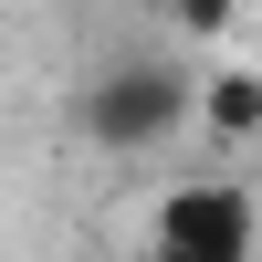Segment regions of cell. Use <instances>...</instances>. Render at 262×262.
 Segmentation results:
<instances>
[{"instance_id":"cell-3","label":"cell","mask_w":262,"mask_h":262,"mask_svg":"<svg viewBox=\"0 0 262 262\" xmlns=\"http://www.w3.org/2000/svg\"><path fill=\"white\" fill-rule=\"evenodd\" d=\"M168 11H179V32H200V42H221V32H231V11H242V0H168Z\"/></svg>"},{"instance_id":"cell-1","label":"cell","mask_w":262,"mask_h":262,"mask_svg":"<svg viewBox=\"0 0 262 262\" xmlns=\"http://www.w3.org/2000/svg\"><path fill=\"white\" fill-rule=\"evenodd\" d=\"M147 262H262V200L221 168L179 179L147 221Z\"/></svg>"},{"instance_id":"cell-2","label":"cell","mask_w":262,"mask_h":262,"mask_svg":"<svg viewBox=\"0 0 262 262\" xmlns=\"http://www.w3.org/2000/svg\"><path fill=\"white\" fill-rule=\"evenodd\" d=\"M189 84L179 63H116V74L84 95V126H95V147H168L189 126Z\"/></svg>"}]
</instances>
